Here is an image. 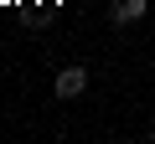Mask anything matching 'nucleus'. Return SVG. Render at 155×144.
Listing matches in <instances>:
<instances>
[{
  "mask_svg": "<svg viewBox=\"0 0 155 144\" xmlns=\"http://www.w3.org/2000/svg\"><path fill=\"white\" fill-rule=\"evenodd\" d=\"M145 11H150V0H109V26H134V21H145Z\"/></svg>",
  "mask_w": 155,
  "mask_h": 144,
  "instance_id": "1",
  "label": "nucleus"
},
{
  "mask_svg": "<svg viewBox=\"0 0 155 144\" xmlns=\"http://www.w3.org/2000/svg\"><path fill=\"white\" fill-rule=\"evenodd\" d=\"M88 88V67H62L57 72V98H78Z\"/></svg>",
  "mask_w": 155,
  "mask_h": 144,
  "instance_id": "2",
  "label": "nucleus"
},
{
  "mask_svg": "<svg viewBox=\"0 0 155 144\" xmlns=\"http://www.w3.org/2000/svg\"><path fill=\"white\" fill-rule=\"evenodd\" d=\"M150 139H155V124H150Z\"/></svg>",
  "mask_w": 155,
  "mask_h": 144,
  "instance_id": "3",
  "label": "nucleus"
}]
</instances>
